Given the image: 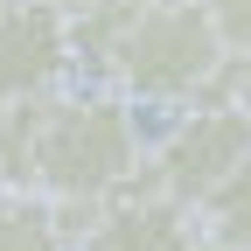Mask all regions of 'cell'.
I'll return each mask as SVG.
<instances>
[{"label":"cell","instance_id":"cell-11","mask_svg":"<svg viewBox=\"0 0 251 251\" xmlns=\"http://www.w3.org/2000/svg\"><path fill=\"white\" fill-rule=\"evenodd\" d=\"M63 7H91V0H63Z\"/></svg>","mask_w":251,"mask_h":251},{"label":"cell","instance_id":"cell-10","mask_svg":"<svg viewBox=\"0 0 251 251\" xmlns=\"http://www.w3.org/2000/svg\"><path fill=\"white\" fill-rule=\"evenodd\" d=\"M196 251H251V244H196Z\"/></svg>","mask_w":251,"mask_h":251},{"label":"cell","instance_id":"cell-6","mask_svg":"<svg viewBox=\"0 0 251 251\" xmlns=\"http://www.w3.org/2000/svg\"><path fill=\"white\" fill-rule=\"evenodd\" d=\"M0 251H70L63 216L42 188H0Z\"/></svg>","mask_w":251,"mask_h":251},{"label":"cell","instance_id":"cell-9","mask_svg":"<svg viewBox=\"0 0 251 251\" xmlns=\"http://www.w3.org/2000/svg\"><path fill=\"white\" fill-rule=\"evenodd\" d=\"M237 112L251 119V63H244V70H237Z\"/></svg>","mask_w":251,"mask_h":251},{"label":"cell","instance_id":"cell-7","mask_svg":"<svg viewBox=\"0 0 251 251\" xmlns=\"http://www.w3.org/2000/svg\"><path fill=\"white\" fill-rule=\"evenodd\" d=\"M196 237L202 244H251V153L196 202Z\"/></svg>","mask_w":251,"mask_h":251},{"label":"cell","instance_id":"cell-5","mask_svg":"<svg viewBox=\"0 0 251 251\" xmlns=\"http://www.w3.org/2000/svg\"><path fill=\"white\" fill-rule=\"evenodd\" d=\"M196 209L168 196H112L70 251H196Z\"/></svg>","mask_w":251,"mask_h":251},{"label":"cell","instance_id":"cell-1","mask_svg":"<svg viewBox=\"0 0 251 251\" xmlns=\"http://www.w3.org/2000/svg\"><path fill=\"white\" fill-rule=\"evenodd\" d=\"M105 84L133 105H196V98H230L237 105V70L224 56L202 0H140V14L126 21V35L98 63Z\"/></svg>","mask_w":251,"mask_h":251},{"label":"cell","instance_id":"cell-2","mask_svg":"<svg viewBox=\"0 0 251 251\" xmlns=\"http://www.w3.org/2000/svg\"><path fill=\"white\" fill-rule=\"evenodd\" d=\"M140 105L112 84L49 91L42 140H35V188L49 202H112V188L140 168Z\"/></svg>","mask_w":251,"mask_h":251},{"label":"cell","instance_id":"cell-3","mask_svg":"<svg viewBox=\"0 0 251 251\" xmlns=\"http://www.w3.org/2000/svg\"><path fill=\"white\" fill-rule=\"evenodd\" d=\"M244 153H251V119L230 98H196V105H181V119L140 153V168L112 196H168L181 209H196Z\"/></svg>","mask_w":251,"mask_h":251},{"label":"cell","instance_id":"cell-4","mask_svg":"<svg viewBox=\"0 0 251 251\" xmlns=\"http://www.w3.org/2000/svg\"><path fill=\"white\" fill-rule=\"evenodd\" d=\"M77 70L63 0H0V105L49 98Z\"/></svg>","mask_w":251,"mask_h":251},{"label":"cell","instance_id":"cell-8","mask_svg":"<svg viewBox=\"0 0 251 251\" xmlns=\"http://www.w3.org/2000/svg\"><path fill=\"white\" fill-rule=\"evenodd\" d=\"M202 14L216 28V42H224V56L251 63V0H202Z\"/></svg>","mask_w":251,"mask_h":251}]
</instances>
